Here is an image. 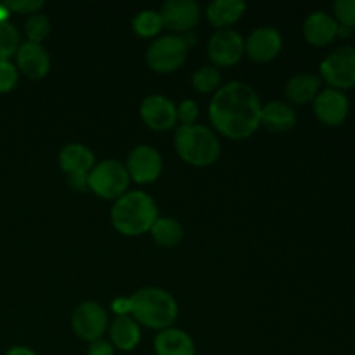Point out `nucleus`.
<instances>
[{"instance_id": "obj_1", "label": "nucleus", "mask_w": 355, "mask_h": 355, "mask_svg": "<svg viewBox=\"0 0 355 355\" xmlns=\"http://www.w3.org/2000/svg\"><path fill=\"white\" fill-rule=\"evenodd\" d=\"M210 121L222 135L234 141L248 139L262 123V104L257 90L245 82L218 87L208 107Z\"/></svg>"}, {"instance_id": "obj_2", "label": "nucleus", "mask_w": 355, "mask_h": 355, "mask_svg": "<svg viewBox=\"0 0 355 355\" xmlns=\"http://www.w3.org/2000/svg\"><path fill=\"white\" fill-rule=\"evenodd\" d=\"M111 224L123 236H141L151 231L158 218V207L149 194L130 191L114 201L111 208Z\"/></svg>"}, {"instance_id": "obj_3", "label": "nucleus", "mask_w": 355, "mask_h": 355, "mask_svg": "<svg viewBox=\"0 0 355 355\" xmlns=\"http://www.w3.org/2000/svg\"><path fill=\"white\" fill-rule=\"evenodd\" d=\"M132 318L151 329H166L179 315V305L173 295L163 288L148 286L130 297Z\"/></svg>"}, {"instance_id": "obj_4", "label": "nucleus", "mask_w": 355, "mask_h": 355, "mask_svg": "<svg viewBox=\"0 0 355 355\" xmlns=\"http://www.w3.org/2000/svg\"><path fill=\"white\" fill-rule=\"evenodd\" d=\"M175 149L191 166H210L220 155V142L208 127L180 125L175 132Z\"/></svg>"}, {"instance_id": "obj_5", "label": "nucleus", "mask_w": 355, "mask_h": 355, "mask_svg": "<svg viewBox=\"0 0 355 355\" xmlns=\"http://www.w3.org/2000/svg\"><path fill=\"white\" fill-rule=\"evenodd\" d=\"M130 184L127 166L116 159H104L96 163L87 179V189L103 200H118L127 193Z\"/></svg>"}, {"instance_id": "obj_6", "label": "nucleus", "mask_w": 355, "mask_h": 355, "mask_svg": "<svg viewBox=\"0 0 355 355\" xmlns=\"http://www.w3.org/2000/svg\"><path fill=\"white\" fill-rule=\"evenodd\" d=\"M189 45L182 35H165L149 45L146 52V62L158 73H172L184 64Z\"/></svg>"}, {"instance_id": "obj_7", "label": "nucleus", "mask_w": 355, "mask_h": 355, "mask_svg": "<svg viewBox=\"0 0 355 355\" xmlns=\"http://www.w3.org/2000/svg\"><path fill=\"white\" fill-rule=\"evenodd\" d=\"M94 165H96L94 153L83 144L73 142L64 146L59 153V166L68 175L69 186L76 191L87 189V179Z\"/></svg>"}, {"instance_id": "obj_8", "label": "nucleus", "mask_w": 355, "mask_h": 355, "mask_svg": "<svg viewBox=\"0 0 355 355\" xmlns=\"http://www.w3.org/2000/svg\"><path fill=\"white\" fill-rule=\"evenodd\" d=\"M321 75L336 90L355 87V49L343 45L333 51L321 62Z\"/></svg>"}, {"instance_id": "obj_9", "label": "nucleus", "mask_w": 355, "mask_h": 355, "mask_svg": "<svg viewBox=\"0 0 355 355\" xmlns=\"http://www.w3.org/2000/svg\"><path fill=\"white\" fill-rule=\"evenodd\" d=\"M73 331L85 342H96L107 329V312L97 302H83L75 309L71 318Z\"/></svg>"}, {"instance_id": "obj_10", "label": "nucleus", "mask_w": 355, "mask_h": 355, "mask_svg": "<svg viewBox=\"0 0 355 355\" xmlns=\"http://www.w3.org/2000/svg\"><path fill=\"white\" fill-rule=\"evenodd\" d=\"M127 172L132 180L139 184H149L158 180L163 170V159L158 149L141 144L134 148L127 159Z\"/></svg>"}, {"instance_id": "obj_11", "label": "nucleus", "mask_w": 355, "mask_h": 355, "mask_svg": "<svg viewBox=\"0 0 355 355\" xmlns=\"http://www.w3.org/2000/svg\"><path fill=\"white\" fill-rule=\"evenodd\" d=\"M245 55V38L231 28L218 30L208 42V58L217 66H232Z\"/></svg>"}, {"instance_id": "obj_12", "label": "nucleus", "mask_w": 355, "mask_h": 355, "mask_svg": "<svg viewBox=\"0 0 355 355\" xmlns=\"http://www.w3.org/2000/svg\"><path fill=\"white\" fill-rule=\"evenodd\" d=\"M163 26L177 33H187L200 23L201 9L194 0H168L159 10Z\"/></svg>"}, {"instance_id": "obj_13", "label": "nucleus", "mask_w": 355, "mask_h": 355, "mask_svg": "<svg viewBox=\"0 0 355 355\" xmlns=\"http://www.w3.org/2000/svg\"><path fill=\"white\" fill-rule=\"evenodd\" d=\"M283 49V37L272 26L255 28L245 42V52L252 61L269 62Z\"/></svg>"}, {"instance_id": "obj_14", "label": "nucleus", "mask_w": 355, "mask_h": 355, "mask_svg": "<svg viewBox=\"0 0 355 355\" xmlns=\"http://www.w3.org/2000/svg\"><path fill=\"white\" fill-rule=\"evenodd\" d=\"M141 118L153 130H170L177 123V106L168 97L153 94L142 101Z\"/></svg>"}, {"instance_id": "obj_15", "label": "nucleus", "mask_w": 355, "mask_h": 355, "mask_svg": "<svg viewBox=\"0 0 355 355\" xmlns=\"http://www.w3.org/2000/svg\"><path fill=\"white\" fill-rule=\"evenodd\" d=\"M350 104L345 94L336 89H326L319 92L314 99V111L322 123L329 127L343 123L349 114Z\"/></svg>"}, {"instance_id": "obj_16", "label": "nucleus", "mask_w": 355, "mask_h": 355, "mask_svg": "<svg viewBox=\"0 0 355 355\" xmlns=\"http://www.w3.org/2000/svg\"><path fill=\"white\" fill-rule=\"evenodd\" d=\"M17 66L31 80H40L51 69V55L42 44L24 42L16 52Z\"/></svg>"}, {"instance_id": "obj_17", "label": "nucleus", "mask_w": 355, "mask_h": 355, "mask_svg": "<svg viewBox=\"0 0 355 355\" xmlns=\"http://www.w3.org/2000/svg\"><path fill=\"white\" fill-rule=\"evenodd\" d=\"M340 33L338 21L328 12H312L304 23V37L305 40L315 47H322L335 40L336 35Z\"/></svg>"}, {"instance_id": "obj_18", "label": "nucleus", "mask_w": 355, "mask_h": 355, "mask_svg": "<svg viewBox=\"0 0 355 355\" xmlns=\"http://www.w3.org/2000/svg\"><path fill=\"white\" fill-rule=\"evenodd\" d=\"M155 352L156 355H196V347L186 331L166 328L156 335Z\"/></svg>"}, {"instance_id": "obj_19", "label": "nucleus", "mask_w": 355, "mask_h": 355, "mask_svg": "<svg viewBox=\"0 0 355 355\" xmlns=\"http://www.w3.org/2000/svg\"><path fill=\"white\" fill-rule=\"evenodd\" d=\"M111 345L123 352H130L141 342V328L132 315H118L110 324Z\"/></svg>"}, {"instance_id": "obj_20", "label": "nucleus", "mask_w": 355, "mask_h": 355, "mask_svg": "<svg viewBox=\"0 0 355 355\" xmlns=\"http://www.w3.org/2000/svg\"><path fill=\"white\" fill-rule=\"evenodd\" d=\"M262 125L270 132H288L297 125V113L284 101H270L262 106Z\"/></svg>"}, {"instance_id": "obj_21", "label": "nucleus", "mask_w": 355, "mask_h": 355, "mask_svg": "<svg viewBox=\"0 0 355 355\" xmlns=\"http://www.w3.org/2000/svg\"><path fill=\"white\" fill-rule=\"evenodd\" d=\"M321 89V78L315 76L314 73H298V75L291 76L286 83V94L288 101L297 104H307L315 99Z\"/></svg>"}, {"instance_id": "obj_22", "label": "nucleus", "mask_w": 355, "mask_h": 355, "mask_svg": "<svg viewBox=\"0 0 355 355\" xmlns=\"http://www.w3.org/2000/svg\"><path fill=\"white\" fill-rule=\"evenodd\" d=\"M246 3L243 0H214L207 7V17L214 26L222 28L231 26L232 23L243 16Z\"/></svg>"}, {"instance_id": "obj_23", "label": "nucleus", "mask_w": 355, "mask_h": 355, "mask_svg": "<svg viewBox=\"0 0 355 355\" xmlns=\"http://www.w3.org/2000/svg\"><path fill=\"white\" fill-rule=\"evenodd\" d=\"M151 236L163 248H173L184 238V227L172 217H158L151 227Z\"/></svg>"}, {"instance_id": "obj_24", "label": "nucleus", "mask_w": 355, "mask_h": 355, "mask_svg": "<svg viewBox=\"0 0 355 355\" xmlns=\"http://www.w3.org/2000/svg\"><path fill=\"white\" fill-rule=\"evenodd\" d=\"M194 90L200 94H210V92H217L218 85H220V71L215 66H201L194 71L193 80Z\"/></svg>"}, {"instance_id": "obj_25", "label": "nucleus", "mask_w": 355, "mask_h": 355, "mask_svg": "<svg viewBox=\"0 0 355 355\" xmlns=\"http://www.w3.org/2000/svg\"><path fill=\"white\" fill-rule=\"evenodd\" d=\"M163 28V21L159 12L151 9L141 10L137 16L134 17V31L142 38L155 37L156 33H159Z\"/></svg>"}, {"instance_id": "obj_26", "label": "nucleus", "mask_w": 355, "mask_h": 355, "mask_svg": "<svg viewBox=\"0 0 355 355\" xmlns=\"http://www.w3.org/2000/svg\"><path fill=\"white\" fill-rule=\"evenodd\" d=\"M19 31L9 21H0V61H9L19 49Z\"/></svg>"}, {"instance_id": "obj_27", "label": "nucleus", "mask_w": 355, "mask_h": 355, "mask_svg": "<svg viewBox=\"0 0 355 355\" xmlns=\"http://www.w3.org/2000/svg\"><path fill=\"white\" fill-rule=\"evenodd\" d=\"M24 33H26L28 42L33 44H40L42 40L49 37L51 33V21L45 14H31L26 21H24Z\"/></svg>"}, {"instance_id": "obj_28", "label": "nucleus", "mask_w": 355, "mask_h": 355, "mask_svg": "<svg viewBox=\"0 0 355 355\" xmlns=\"http://www.w3.org/2000/svg\"><path fill=\"white\" fill-rule=\"evenodd\" d=\"M333 9L343 26L355 28V0H336Z\"/></svg>"}, {"instance_id": "obj_29", "label": "nucleus", "mask_w": 355, "mask_h": 355, "mask_svg": "<svg viewBox=\"0 0 355 355\" xmlns=\"http://www.w3.org/2000/svg\"><path fill=\"white\" fill-rule=\"evenodd\" d=\"M17 68L10 61H0V92H10L17 85Z\"/></svg>"}, {"instance_id": "obj_30", "label": "nucleus", "mask_w": 355, "mask_h": 355, "mask_svg": "<svg viewBox=\"0 0 355 355\" xmlns=\"http://www.w3.org/2000/svg\"><path fill=\"white\" fill-rule=\"evenodd\" d=\"M198 116H200V107L194 101L184 99L177 106V120L182 125H196Z\"/></svg>"}, {"instance_id": "obj_31", "label": "nucleus", "mask_w": 355, "mask_h": 355, "mask_svg": "<svg viewBox=\"0 0 355 355\" xmlns=\"http://www.w3.org/2000/svg\"><path fill=\"white\" fill-rule=\"evenodd\" d=\"M6 7L14 12L35 14L40 7H44V2L42 0H12V2H7Z\"/></svg>"}, {"instance_id": "obj_32", "label": "nucleus", "mask_w": 355, "mask_h": 355, "mask_svg": "<svg viewBox=\"0 0 355 355\" xmlns=\"http://www.w3.org/2000/svg\"><path fill=\"white\" fill-rule=\"evenodd\" d=\"M89 355H114V347L107 340H96L89 345Z\"/></svg>"}, {"instance_id": "obj_33", "label": "nucleus", "mask_w": 355, "mask_h": 355, "mask_svg": "<svg viewBox=\"0 0 355 355\" xmlns=\"http://www.w3.org/2000/svg\"><path fill=\"white\" fill-rule=\"evenodd\" d=\"M111 309L116 315H128L132 311V302L130 298H114Z\"/></svg>"}, {"instance_id": "obj_34", "label": "nucleus", "mask_w": 355, "mask_h": 355, "mask_svg": "<svg viewBox=\"0 0 355 355\" xmlns=\"http://www.w3.org/2000/svg\"><path fill=\"white\" fill-rule=\"evenodd\" d=\"M6 355H37L28 347H12L10 350H7Z\"/></svg>"}]
</instances>
